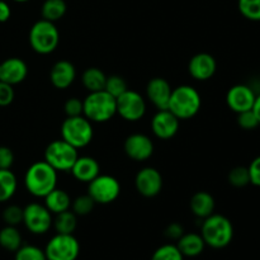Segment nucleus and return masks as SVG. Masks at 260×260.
Wrapping results in <instances>:
<instances>
[{
	"instance_id": "obj_1",
	"label": "nucleus",
	"mask_w": 260,
	"mask_h": 260,
	"mask_svg": "<svg viewBox=\"0 0 260 260\" xmlns=\"http://www.w3.org/2000/svg\"><path fill=\"white\" fill-rule=\"evenodd\" d=\"M25 189L36 198H45L57 187V172L45 160L30 165L24 174Z\"/></svg>"
},
{
	"instance_id": "obj_2",
	"label": "nucleus",
	"mask_w": 260,
	"mask_h": 260,
	"mask_svg": "<svg viewBox=\"0 0 260 260\" xmlns=\"http://www.w3.org/2000/svg\"><path fill=\"white\" fill-rule=\"evenodd\" d=\"M201 236L205 240L206 246L212 249L226 248L234 239L233 222L226 216L212 213L202 221Z\"/></svg>"
},
{
	"instance_id": "obj_3",
	"label": "nucleus",
	"mask_w": 260,
	"mask_h": 260,
	"mask_svg": "<svg viewBox=\"0 0 260 260\" xmlns=\"http://www.w3.org/2000/svg\"><path fill=\"white\" fill-rule=\"evenodd\" d=\"M117 114V99L106 90L91 91L83 101V116L91 123H106Z\"/></svg>"
},
{
	"instance_id": "obj_4",
	"label": "nucleus",
	"mask_w": 260,
	"mask_h": 260,
	"mask_svg": "<svg viewBox=\"0 0 260 260\" xmlns=\"http://www.w3.org/2000/svg\"><path fill=\"white\" fill-rule=\"evenodd\" d=\"M202 107L201 94L194 86L179 85L173 89L169 101V109L175 117L182 119H190L197 116Z\"/></svg>"
},
{
	"instance_id": "obj_5",
	"label": "nucleus",
	"mask_w": 260,
	"mask_h": 260,
	"mask_svg": "<svg viewBox=\"0 0 260 260\" xmlns=\"http://www.w3.org/2000/svg\"><path fill=\"white\" fill-rule=\"evenodd\" d=\"M28 40L30 47L36 53L50 55L60 43V32L55 23L40 19L30 27Z\"/></svg>"
},
{
	"instance_id": "obj_6",
	"label": "nucleus",
	"mask_w": 260,
	"mask_h": 260,
	"mask_svg": "<svg viewBox=\"0 0 260 260\" xmlns=\"http://www.w3.org/2000/svg\"><path fill=\"white\" fill-rule=\"evenodd\" d=\"M93 136V123L84 116L66 117L61 124V139L78 150L88 146Z\"/></svg>"
},
{
	"instance_id": "obj_7",
	"label": "nucleus",
	"mask_w": 260,
	"mask_h": 260,
	"mask_svg": "<svg viewBox=\"0 0 260 260\" xmlns=\"http://www.w3.org/2000/svg\"><path fill=\"white\" fill-rule=\"evenodd\" d=\"M79 157L78 149L71 146L62 139L50 142L45 149V160L56 172H70L74 162Z\"/></svg>"
},
{
	"instance_id": "obj_8",
	"label": "nucleus",
	"mask_w": 260,
	"mask_h": 260,
	"mask_svg": "<svg viewBox=\"0 0 260 260\" xmlns=\"http://www.w3.org/2000/svg\"><path fill=\"white\" fill-rule=\"evenodd\" d=\"M47 260H76L80 254V243L74 234H56L45 248Z\"/></svg>"
},
{
	"instance_id": "obj_9",
	"label": "nucleus",
	"mask_w": 260,
	"mask_h": 260,
	"mask_svg": "<svg viewBox=\"0 0 260 260\" xmlns=\"http://www.w3.org/2000/svg\"><path fill=\"white\" fill-rule=\"evenodd\" d=\"M88 194L95 205H109L121 194L119 180L112 175L99 174L88 183Z\"/></svg>"
},
{
	"instance_id": "obj_10",
	"label": "nucleus",
	"mask_w": 260,
	"mask_h": 260,
	"mask_svg": "<svg viewBox=\"0 0 260 260\" xmlns=\"http://www.w3.org/2000/svg\"><path fill=\"white\" fill-rule=\"evenodd\" d=\"M52 213L45 205L33 202L23 208V223L29 233L43 235L52 228Z\"/></svg>"
},
{
	"instance_id": "obj_11",
	"label": "nucleus",
	"mask_w": 260,
	"mask_h": 260,
	"mask_svg": "<svg viewBox=\"0 0 260 260\" xmlns=\"http://www.w3.org/2000/svg\"><path fill=\"white\" fill-rule=\"evenodd\" d=\"M146 113V101L137 91H124L117 98V114L127 122H137L144 118Z\"/></svg>"
},
{
	"instance_id": "obj_12",
	"label": "nucleus",
	"mask_w": 260,
	"mask_h": 260,
	"mask_svg": "<svg viewBox=\"0 0 260 260\" xmlns=\"http://www.w3.org/2000/svg\"><path fill=\"white\" fill-rule=\"evenodd\" d=\"M162 175L156 168L145 167L135 177L136 190L145 198H154L162 189Z\"/></svg>"
},
{
	"instance_id": "obj_13",
	"label": "nucleus",
	"mask_w": 260,
	"mask_h": 260,
	"mask_svg": "<svg viewBox=\"0 0 260 260\" xmlns=\"http://www.w3.org/2000/svg\"><path fill=\"white\" fill-rule=\"evenodd\" d=\"M123 150L127 156L137 162L149 160L154 154V142L145 134H132L124 140Z\"/></svg>"
},
{
	"instance_id": "obj_14",
	"label": "nucleus",
	"mask_w": 260,
	"mask_h": 260,
	"mask_svg": "<svg viewBox=\"0 0 260 260\" xmlns=\"http://www.w3.org/2000/svg\"><path fill=\"white\" fill-rule=\"evenodd\" d=\"M256 94L251 86L246 84H236L229 89L226 94L228 107L236 114L253 109Z\"/></svg>"
},
{
	"instance_id": "obj_15",
	"label": "nucleus",
	"mask_w": 260,
	"mask_h": 260,
	"mask_svg": "<svg viewBox=\"0 0 260 260\" xmlns=\"http://www.w3.org/2000/svg\"><path fill=\"white\" fill-rule=\"evenodd\" d=\"M180 119L175 117L169 109H160L151 119L152 134L160 140H170L178 134Z\"/></svg>"
},
{
	"instance_id": "obj_16",
	"label": "nucleus",
	"mask_w": 260,
	"mask_h": 260,
	"mask_svg": "<svg viewBox=\"0 0 260 260\" xmlns=\"http://www.w3.org/2000/svg\"><path fill=\"white\" fill-rule=\"evenodd\" d=\"M217 70L216 58L211 53L200 52L193 56L188 63V71L194 80L207 81L212 78Z\"/></svg>"
},
{
	"instance_id": "obj_17",
	"label": "nucleus",
	"mask_w": 260,
	"mask_h": 260,
	"mask_svg": "<svg viewBox=\"0 0 260 260\" xmlns=\"http://www.w3.org/2000/svg\"><path fill=\"white\" fill-rule=\"evenodd\" d=\"M173 88L164 78H152L146 85V96L152 106L160 109H168Z\"/></svg>"
},
{
	"instance_id": "obj_18",
	"label": "nucleus",
	"mask_w": 260,
	"mask_h": 260,
	"mask_svg": "<svg viewBox=\"0 0 260 260\" xmlns=\"http://www.w3.org/2000/svg\"><path fill=\"white\" fill-rule=\"evenodd\" d=\"M27 75L28 65L20 57H9L0 62V81L14 86L23 83Z\"/></svg>"
},
{
	"instance_id": "obj_19",
	"label": "nucleus",
	"mask_w": 260,
	"mask_h": 260,
	"mask_svg": "<svg viewBox=\"0 0 260 260\" xmlns=\"http://www.w3.org/2000/svg\"><path fill=\"white\" fill-rule=\"evenodd\" d=\"M76 79V69L70 61H56L50 71V81L56 89L63 90L73 85Z\"/></svg>"
},
{
	"instance_id": "obj_20",
	"label": "nucleus",
	"mask_w": 260,
	"mask_h": 260,
	"mask_svg": "<svg viewBox=\"0 0 260 260\" xmlns=\"http://www.w3.org/2000/svg\"><path fill=\"white\" fill-rule=\"evenodd\" d=\"M70 173L78 182L88 184L101 174V165L91 156H79L74 162Z\"/></svg>"
},
{
	"instance_id": "obj_21",
	"label": "nucleus",
	"mask_w": 260,
	"mask_h": 260,
	"mask_svg": "<svg viewBox=\"0 0 260 260\" xmlns=\"http://www.w3.org/2000/svg\"><path fill=\"white\" fill-rule=\"evenodd\" d=\"M189 207L196 217L200 220H205L206 217L215 213V198L211 193L206 192V190H200L192 196L189 201Z\"/></svg>"
},
{
	"instance_id": "obj_22",
	"label": "nucleus",
	"mask_w": 260,
	"mask_h": 260,
	"mask_svg": "<svg viewBox=\"0 0 260 260\" xmlns=\"http://www.w3.org/2000/svg\"><path fill=\"white\" fill-rule=\"evenodd\" d=\"M177 248L184 258H196L201 255L206 248V244L201 234L187 233L183 234L182 238L177 240Z\"/></svg>"
},
{
	"instance_id": "obj_23",
	"label": "nucleus",
	"mask_w": 260,
	"mask_h": 260,
	"mask_svg": "<svg viewBox=\"0 0 260 260\" xmlns=\"http://www.w3.org/2000/svg\"><path fill=\"white\" fill-rule=\"evenodd\" d=\"M43 200H45L43 205L47 207V210L52 215H57V213L63 212V211L70 210L71 202H73L70 194L66 190L60 189L57 187L53 190H51Z\"/></svg>"
},
{
	"instance_id": "obj_24",
	"label": "nucleus",
	"mask_w": 260,
	"mask_h": 260,
	"mask_svg": "<svg viewBox=\"0 0 260 260\" xmlns=\"http://www.w3.org/2000/svg\"><path fill=\"white\" fill-rule=\"evenodd\" d=\"M106 81L107 75L103 70L98 68H88L81 74V84L89 93L104 90Z\"/></svg>"
},
{
	"instance_id": "obj_25",
	"label": "nucleus",
	"mask_w": 260,
	"mask_h": 260,
	"mask_svg": "<svg viewBox=\"0 0 260 260\" xmlns=\"http://www.w3.org/2000/svg\"><path fill=\"white\" fill-rule=\"evenodd\" d=\"M52 228L56 234H74L78 228V216L70 210L57 213L53 217Z\"/></svg>"
},
{
	"instance_id": "obj_26",
	"label": "nucleus",
	"mask_w": 260,
	"mask_h": 260,
	"mask_svg": "<svg viewBox=\"0 0 260 260\" xmlns=\"http://www.w3.org/2000/svg\"><path fill=\"white\" fill-rule=\"evenodd\" d=\"M18 188V180L10 169H0V203L13 198Z\"/></svg>"
},
{
	"instance_id": "obj_27",
	"label": "nucleus",
	"mask_w": 260,
	"mask_h": 260,
	"mask_svg": "<svg viewBox=\"0 0 260 260\" xmlns=\"http://www.w3.org/2000/svg\"><path fill=\"white\" fill-rule=\"evenodd\" d=\"M23 245L22 235L17 226L7 225L0 230V246L8 251H17Z\"/></svg>"
},
{
	"instance_id": "obj_28",
	"label": "nucleus",
	"mask_w": 260,
	"mask_h": 260,
	"mask_svg": "<svg viewBox=\"0 0 260 260\" xmlns=\"http://www.w3.org/2000/svg\"><path fill=\"white\" fill-rule=\"evenodd\" d=\"M68 5L65 0H45L41 8L42 19L56 23L66 14Z\"/></svg>"
},
{
	"instance_id": "obj_29",
	"label": "nucleus",
	"mask_w": 260,
	"mask_h": 260,
	"mask_svg": "<svg viewBox=\"0 0 260 260\" xmlns=\"http://www.w3.org/2000/svg\"><path fill=\"white\" fill-rule=\"evenodd\" d=\"M239 12L251 22H260V0H238Z\"/></svg>"
},
{
	"instance_id": "obj_30",
	"label": "nucleus",
	"mask_w": 260,
	"mask_h": 260,
	"mask_svg": "<svg viewBox=\"0 0 260 260\" xmlns=\"http://www.w3.org/2000/svg\"><path fill=\"white\" fill-rule=\"evenodd\" d=\"M228 180L233 187L244 188L250 184V175L248 167H235L230 170Z\"/></svg>"
},
{
	"instance_id": "obj_31",
	"label": "nucleus",
	"mask_w": 260,
	"mask_h": 260,
	"mask_svg": "<svg viewBox=\"0 0 260 260\" xmlns=\"http://www.w3.org/2000/svg\"><path fill=\"white\" fill-rule=\"evenodd\" d=\"M151 260H184V256L174 244H164L152 254Z\"/></svg>"
},
{
	"instance_id": "obj_32",
	"label": "nucleus",
	"mask_w": 260,
	"mask_h": 260,
	"mask_svg": "<svg viewBox=\"0 0 260 260\" xmlns=\"http://www.w3.org/2000/svg\"><path fill=\"white\" fill-rule=\"evenodd\" d=\"M94 206L95 202L91 200L90 196L86 193V194L78 196L75 200H73L71 202V208H73V212L76 216H86L94 210Z\"/></svg>"
},
{
	"instance_id": "obj_33",
	"label": "nucleus",
	"mask_w": 260,
	"mask_h": 260,
	"mask_svg": "<svg viewBox=\"0 0 260 260\" xmlns=\"http://www.w3.org/2000/svg\"><path fill=\"white\" fill-rule=\"evenodd\" d=\"M104 90L117 99L119 95H122L124 91L128 90V86H127L126 80H124L122 76L111 75V76H107V81H106V86H104Z\"/></svg>"
},
{
	"instance_id": "obj_34",
	"label": "nucleus",
	"mask_w": 260,
	"mask_h": 260,
	"mask_svg": "<svg viewBox=\"0 0 260 260\" xmlns=\"http://www.w3.org/2000/svg\"><path fill=\"white\" fill-rule=\"evenodd\" d=\"M14 260H47L45 250L36 245H22L15 251Z\"/></svg>"
},
{
	"instance_id": "obj_35",
	"label": "nucleus",
	"mask_w": 260,
	"mask_h": 260,
	"mask_svg": "<svg viewBox=\"0 0 260 260\" xmlns=\"http://www.w3.org/2000/svg\"><path fill=\"white\" fill-rule=\"evenodd\" d=\"M3 220L5 225L18 226L23 223V208L17 205H9L3 211Z\"/></svg>"
},
{
	"instance_id": "obj_36",
	"label": "nucleus",
	"mask_w": 260,
	"mask_h": 260,
	"mask_svg": "<svg viewBox=\"0 0 260 260\" xmlns=\"http://www.w3.org/2000/svg\"><path fill=\"white\" fill-rule=\"evenodd\" d=\"M238 124L245 131H251V129H255L256 127L260 126L253 109L238 113Z\"/></svg>"
},
{
	"instance_id": "obj_37",
	"label": "nucleus",
	"mask_w": 260,
	"mask_h": 260,
	"mask_svg": "<svg viewBox=\"0 0 260 260\" xmlns=\"http://www.w3.org/2000/svg\"><path fill=\"white\" fill-rule=\"evenodd\" d=\"M63 112H65L66 117L83 116V101L76 96L69 98L63 104Z\"/></svg>"
},
{
	"instance_id": "obj_38",
	"label": "nucleus",
	"mask_w": 260,
	"mask_h": 260,
	"mask_svg": "<svg viewBox=\"0 0 260 260\" xmlns=\"http://www.w3.org/2000/svg\"><path fill=\"white\" fill-rule=\"evenodd\" d=\"M14 88L10 84L0 81V107H8L14 101Z\"/></svg>"
},
{
	"instance_id": "obj_39",
	"label": "nucleus",
	"mask_w": 260,
	"mask_h": 260,
	"mask_svg": "<svg viewBox=\"0 0 260 260\" xmlns=\"http://www.w3.org/2000/svg\"><path fill=\"white\" fill-rule=\"evenodd\" d=\"M14 164V154L8 146H0V169H10Z\"/></svg>"
},
{
	"instance_id": "obj_40",
	"label": "nucleus",
	"mask_w": 260,
	"mask_h": 260,
	"mask_svg": "<svg viewBox=\"0 0 260 260\" xmlns=\"http://www.w3.org/2000/svg\"><path fill=\"white\" fill-rule=\"evenodd\" d=\"M250 175V184L260 188V155L256 156L248 167Z\"/></svg>"
},
{
	"instance_id": "obj_41",
	"label": "nucleus",
	"mask_w": 260,
	"mask_h": 260,
	"mask_svg": "<svg viewBox=\"0 0 260 260\" xmlns=\"http://www.w3.org/2000/svg\"><path fill=\"white\" fill-rule=\"evenodd\" d=\"M164 234L168 239L177 241V240H179V239L182 238L183 234H184V229H183V226L180 225V223L173 222V223H170V225L167 226Z\"/></svg>"
},
{
	"instance_id": "obj_42",
	"label": "nucleus",
	"mask_w": 260,
	"mask_h": 260,
	"mask_svg": "<svg viewBox=\"0 0 260 260\" xmlns=\"http://www.w3.org/2000/svg\"><path fill=\"white\" fill-rule=\"evenodd\" d=\"M12 15V9L5 0H0V23H5L9 20Z\"/></svg>"
},
{
	"instance_id": "obj_43",
	"label": "nucleus",
	"mask_w": 260,
	"mask_h": 260,
	"mask_svg": "<svg viewBox=\"0 0 260 260\" xmlns=\"http://www.w3.org/2000/svg\"><path fill=\"white\" fill-rule=\"evenodd\" d=\"M253 111H254V113H255L256 118H258V121H259V124H260V93H259V94H256L255 103H254Z\"/></svg>"
},
{
	"instance_id": "obj_44",
	"label": "nucleus",
	"mask_w": 260,
	"mask_h": 260,
	"mask_svg": "<svg viewBox=\"0 0 260 260\" xmlns=\"http://www.w3.org/2000/svg\"><path fill=\"white\" fill-rule=\"evenodd\" d=\"M13 2H15V3H27V2H29V0H13Z\"/></svg>"
}]
</instances>
